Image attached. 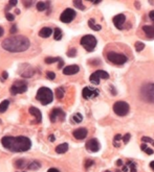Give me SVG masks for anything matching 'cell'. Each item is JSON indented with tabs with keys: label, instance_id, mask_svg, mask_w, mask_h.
Segmentation results:
<instances>
[{
	"label": "cell",
	"instance_id": "cell-26",
	"mask_svg": "<svg viewBox=\"0 0 154 172\" xmlns=\"http://www.w3.org/2000/svg\"><path fill=\"white\" fill-rule=\"evenodd\" d=\"M48 6H50V2H38L37 3V10H40V12H42V10H45L46 8H48Z\"/></svg>",
	"mask_w": 154,
	"mask_h": 172
},
{
	"label": "cell",
	"instance_id": "cell-38",
	"mask_svg": "<svg viewBox=\"0 0 154 172\" xmlns=\"http://www.w3.org/2000/svg\"><path fill=\"white\" fill-rule=\"evenodd\" d=\"M46 77H47L48 79H50V80L55 79V77H56L55 72H53V71H47V73H46Z\"/></svg>",
	"mask_w": 154,
	"mask_h": 172
},
{
	"label": "cell",
	"instance_id": "cell-12",
	"mask_svg": "<svg viewBox=\"0 0 154 172\" xmlns=\"http://www.w3.org/2000/svg\"><path fill=\"white\" fill-rule=\"evenodd\" d=\"M85 147L90 152H98L100 150V148H101V145H100V142L98 141V139L92 138V139L88 140V141L86 142Z\"/></svg>",
	"mask_w": 154,
	"mask_h": 172
},
{
	"label": "cell",
	"instance_id": "cell-55",
	"mask_svg": "<svg viewBox=\"0 0 154 172\" xmlns=\"http://www.w3.org/2000/svg\"><path fill=\"white\" fill-rule=\"evenodd\" d=\"M100 2H101V1H100V0H98V1H92V3H95V4H99Z\"/></svg>",
	"mask_w": 154,
	"mask_h": 172
},
{
	"label": "cell",
	"instance_id": "cell-33",
	"mask_svg": "<svg viewBox=\"0 0 154 172\" xmlns=\"http://www.w3.org/2000/svg\"><path fill=\"white\" fill-rule=\"evenodd\" d=\"M126 166L129 167L130 171H131V172H136V166H135V164L132 162V161H127V163H126Z\"/></svg>",
	"mask_w": 154,
	"mask_h": 172
},
{
	"label": "cell",
	"instance_id": "cell-13",
	"mask_svg": "<svg viewBox=\"0 0 154 172\" xmlns=\"http://www.w3.org/2000/svg\"><path fill=\"white\" fill-rule=\"evenodd\" d=\"M82 95L85 99H90V98H95L99 95V90L97 89L90 88V87H85L82 91Z\"/></svg>",
	"mask_w": 154,
	"mask_h": 172
},
{
	"label": "cell",
	"instance_id": "cell-8",
	"mask_svg": "<svg viewBox=\"0 0 154 172\" xmlns=\"http://www.w3.org/2000/svg\"><path fill=\"white\" fill-rule=\"evenodd\" d=\"M107 59L111 62V63L115 64V65H123L127 62V56L121 53H116V52H108L107 53Z\"/></svg>",
	"mask_w": 154,
	"mask_h": 172
},
{
	"label": "cell",
	"instance_id": "cell-18",
	"mask_svg": "<svg viewBox=\"0 0 154 172\" xmlns=\"http://www.w3.org/2000/svg\"><path fill=\"white\" fill-rule=\"evenodd\" d=\"M143 30L148 39L154 38V25H145V26H143Z\"/></svg>",
	"mask_w": 154,
	"mask_h": 172
},
{
	"label": "cell",
	"instance_id": "cell-23",
	"mask_svg": "<svg viewBox=\"0 0 154 172\" xmlns=\"http://www.w3.org/2000/svg\"><path fill=\"white\" fill-rule=\"evenodd\" d=\"M27 168H29V170L36 171V170H38V169L41 168V163L38 162V161H32V162H29V167H27Z\"/></svg>",
	"mask_w": 154,
	"mask_h": 172
},
{
	"label": "cell",
	"instance_id": "cell-47",
	"mask_svg": "<svg viewBox=\"0 0 154 172\" xmlns=\"http://www.w3.org/2000/svg\"><path fill=\"white\" fill-rule=\"evenodd\" d=\"M149 17H150L151 20L154 21V10H151V12L149 13Z\"/></svg>",
	"mask_w": 154,
	"mask_h": 172
},
{
	"label": "cell",
	"instance_id": "cell-31",
	"mask_svg": "<svg viewBox=\"0 0 154 172\" xmlns=\"http://www.w3.org/2000/svg\"><path fill=\"white\" fill-rule=\"evenodd\" d=\"M134 48H135L136 51L140 52L145 48V44L143 43V42H135V44H134Z\"/></svg>",
	"mask_w": 154,
	"mask_h": 172
},
{
	"label": "cell",
	"instance_id": "cell-17",
	"mask_svg": "<svg viewBox=\"0 0 154 172\" xmlns=\"http://www.w3.org/2000/svg\"><path fill=\"white\" fill-rule=\"evenodd\" d=\"M79 71H80V68L78 65H70L63 69V73L65 75H74V74L78 73Z\"/></svg>",
	"mask_w": 154,
	"mask_h": 172
},
{
	"label": "cell",
	"instance_id": "cell-14",
	"mask_svg": "<svg viewBox=\"0 0 154 172\" xmlns=\"http://www.w3.org/2000/svg\"><path fill=\"white\" fill-rule=\"evenodd\" d=\"M112 21H113V24L115 25V27H116L117 29H123V25L124 23L126 22V17L124 14L116 15V16L113 17Z\"/></svg>",
	"mask_w": 154,
	"mask_h": 172
},
{
	"label": "cell",
	"instance_id": "cell-25",
	"mask_svg": "<svg viewBox=\"0 0 154 172\" xmlns=\"http://www.w3.org/2000/svg\"><path fill=\"white\" fill-rule=\"evenodd\" d=\"M83 120V116L80 113H76L71 116V122L72 123H80Z\"/></svg>",
	"mask_w": 154,
	"mask_h": 172
},
{
	"label": "cell",
	"instance_id": "cell-32",
	"mask_svg": "<svg viewBox=\"0 0 154 172\" xmlns=\"http://www.w3.org/2000/svg\"><path fill=\"white\" fill-rule=\"evenodd\" d=\"M59 61H60V57H50V56L45 57V59H44V62H45L46 64H53Z\"/></svg>",
	"mask_w": 154,
	"mask_h": 172
},
{
	"label": "cell",
	"instance_id": "cell-9",
	"mask_svg": "<svg viewBox=\"0 0 154 172\" xmlns=\"http://www.w3.org/2000/svg\"><path fill=\"white\" fill-rule=\"evenodd\" d=\"M34 73H35V69L29 64L27 63L21 64L20 67H19V74L24 78L32 77L34 75Z\"/></svg>",
	"mask_w": 154,
	"mask_h": 172
},
{
	"label": "cell",
	"instance_id": "cell-52",
	"mask_svg": "<svg viewBox=\"0 0 154 172\" xmlns=\"http://www.w3.org/2000/svg\"><path fill=\"white\" fill-rule=\"evenodd\" d=\"M150 167H151V168H152L153 170H154V161H152V162L150 163Z\"/></svg>",
	"mask_w": 154,
	"mask_h": 172
},
{
	"label": "cell",
	"instance_id": "cell-36",
	"mask_svg": "<svg viewBox=\"0 0 154 172\" xmlns=\"http://www.w3.org/2000/svg\"><path fill=\"white\" fill-rule=\"evenodd\" d=\"M142 141L144 142V143H150L151 145L154 146V140L151 139L150 137H143L142 138Z\"/></svg>",
	"mask_w": 154,
	"mask_h": 172
},
{
	"label": "cell",
	"instance_id": "cell-42",
	"mask_svg": "<svg viewBox=\"0 0 154 172\" xmlns=\"http://www.w3.org/2000/svg\"><path fill=\"white\" fill-rule=\"evenodd\" d=\"M122 139H123V137H122V135H119V133H117V135L114 136V142L119 141V140H122Z\"/></svg>",
	"mask_w": 154,
	"mask_h": 172
},
{
	"label": "cell",
	"instance_id": "cell-56",
	"mask_svg": "<svg viewBox=\"0 0 154 172\" xmlns=\"http://www.w3.org/2000/svg\"><path fill=\"white\" fill-rule=\"evenodd\" d=\"M16 13H17V15H19V14H20V10H16Z\"/></svg>",
	"mask_w": 154,
	"mask_h": 172
},
{
	"label": "cell",
	"instance_id": "cell-20",
	"mask_svg": "<svg viewBox=\"0 0 154 172\" xmlns=\"http://www.w3.org/2000/svg\"><path fill=\"white\" fill-rule=\"evenodd\" d=\"M26 164H29V163H27V161L23 160V159H19V160L15 161V166H16L18 169H22V168H25V167H29V165H26Z\"/></svg>",
	"mask_w": 154,
	"mask_h": 172
},
{
	"label": "cell",
	"instance_id": "cell-5",
	"mask_svg": "<svg viewBox=\"0 0 154 172\" xmlns=\"http://www.w3.org/2000/svg\"><path fill=\"white\" fill-rule=\"evenodd\" d=\"M142 97L144 100L154 103V84H147L142 88Z\"/></svg>",
	"mask_w": 154,
	"mask_h": 172
},
{
	"label": "cell",
	"instance_id": "cell-30",
	"mask_svg": "<svg viewBox=\"0 0 154 172\" xmlns=\"http://www.w3.org/2000/svg\"><path fill=\"white\" fill-rule=\"evenodd\" d=\"M140 149L143 150V151H145L146 152L147 154H153V149H151V148H149L148 146L146 145V143L145 144H142V145H140Z\"/></svg>",
	"mask_w": 154,
	"mask_h": 172
},
{
	"label": "cell",
	"instance_id": "cell-10",
	"mask_svg": "<svg viewBox=\"0 0 154 172\" xmlns=\"http://www.w3.org/2000/svg\"><path fill=\"white\" fill-rule=\"evenodd\" d=\"M65 113L64 111H62L61 109H58V108H55V109L51 110L50 114V119L53 123L58 122V121H64L65 120Z\"/></svg>",
	"mask_w": 154,
	"mask_h": 172
},
{
	"label": "cell",
	"instance_id": "cell-43",
	"mask_svg": "<svg viewBox=\"0 0 154 172\" xmlns=\"http://www.w3.org/2000/svg\"><path fill=\"white\" fill-rule=\"evenodd\" d=\"M16 4H17V1H16V0H15V1H8V8L12 7V6L16 5Z\"/></svg>",
	"mask_w": 154,
	"mask_h": 172
},
{
	"label": "cell",
	"instance_id": "cell-45",
	"mask_svg": "<svg viewBox=\"0 0 154 172\" xmlns=\"http://www.w3.org/2000/svg\"><path fill=\"white\" fill-rule=\"evenodd\" d=\"M16 31H17V26H16V25H14V26L11 27V30H10L11 33H15Z\"/></svg>",
	"mask_w": 154,
	"mask_h": 172
},
{
	"label": "cell",
	"instance_id": "cell-44",
	"mask_svg": "<svg viewBox=\"0 0 154 172\" xmlns=\"http://www.w3.org/2000/svg\"><path fill=\"white\" fill-rule=\"evenodd\" d=\"M23 4H24L26 7H29V6L33 4V1H23Z\"/></svg>",
	"mask_w": 154,
	"mask_h": 172
},
{
	"label": "cell",
	"instance_id": "cell-39",
	"mask_svg": "<svg viewBox=\"0 0 154 172\" xmlns=\"http://www.w3.org/2000/svg\"><path fill=\"white\" fill-rule=\"evenodd\" d=\"M130 138H131V135H130V133H126V135L123 137V141H124V143L127 144L128 142L130 141Z\"/></svg>",
	"mask_w": 154,
	"mask_h": 172
},
{
	"label": "cell",
	"instance_id": "cell-50",
	"mask_svg": "<svg viewBox=\"0 0 154 172\" xmlns=\"http://www.w3.org/2000/svg\"><path fill=\"white\" fill-rule=\"evenodd\" d=\"M48 139H50V142H53V141L56 140V139H55V136H53V135H50V137H48Z\"/></svg>",
	"mask_w": 154,
	"mask_h": 172
},
{
	"label": "cell",
	"instance_id": "cell-53",
	"mask_svg": "<svg viewBox=\"0 0 154 172\" xmlns=\"http://www.w3.org/2000/svg\"><path fill=\"white\" fill-rule=\"evenodd\" d=\"M123 171H124V172H127V171H128V167H127V166H124V167H123Z\"/></svg>",
	"mask_w": 154,
	"mask_h": 172
},
{
	"label": "cell",
	"instance_id": "cell-40",
	"mask_svg": "<svg viewBox=\"0 0 154 172\" xmlns=\"http://www.w3.org/2000/svg\"><path fill=\"white\" fill-rule=\"evenodd\" d=\"M5 18L8 19V21H14L15 16L13 14H11V13H6V14H5Z\"/></svg>",
	"mask_w": 154,
	"mask_h": 172
},
{
	"label": "cell",
	"instance_id": "cell-54",
	"mask_svg": "<svg viewBox=\"0 0 154 172\" xmlns=\"http://www.w3.org/2000/svg\"><path fill=\"white\" fill-rule=\"evenodd\" d=\"M135 7H137V8H140V2H135Z\"/></svg>",
	"mask_w": 154,
	"mask_h": 172
},
{
	"label": "cell",
	"instance_id": "cell-49",
	"mask_svg": "<svg viewBox=\"0 0 154 172\" xmlns=\"http://www.w3.org/2000/svg\"><path fill=\"white\" fill-rule=\"evenodd\" d=\"M47 172H60L58 169H56V168H50V169H48Z\"/></svg>",
	"mask_w": 154,
	"mask_h": 172
},
{
	"label": "cell",
	"instance_id": "cell-11",
	"mask_svg": "<svg viewBox=\"0 0 154 172\" xmlns=\"http://www.w3.org/2000/svg\"><path fill=\"white\" fill-rule=\"evenodd\" d=\"M76 15L77 13L72 8H66L65 10H63V13L60 16V20L64 23H70L76 18Z\"/></svg>",
	"mask_w": 154,
	"mask_h": 172
},
{
	"label": "cell",
	"instance_id": "cell-48",
	"mask_svg": "<svg viewBox=\"0 0 154 172\" xmlns=\"http://www.w3.org/2000/svg\"><path fill=\"white\" fill-rule=\"evenodd\" d=\"M116 166H123V161H122V160H117L116 161Z\"/></svg>",
	"mask_w": 154,
	"mask_h": 172
},
{
	"label": "cell",
	"instance_id": "cell-7",
	"mask_svg": "<svg viewBox=\"0 0 154 172\" xmlns=\"http://www.w3.org/2000/svg\"><path fill=\"white\" fill-rule=\"evenodd\" d=\"M130 107L127 102L125 101H116V102L113 105V112L117 115V116H126L129 113Z\"/></svg>",
	"mask_w": 154,
	"mask_h": 172
},
{
	"label": "cell",
	"instance_id": "cell-35",
	"mask_svg": "<svg viewBox=\"0 0 154 172\" xmlns=\"http://www.w3.org/2000/svg\"><path fill=\"white\" fill-rule=\"evenodd\" d=\"M76 56H77V49H76V48H70V49L67 51V56L74 57Z\"/></svg>",
	"mask_w": 154,
	"mask_h": 172
},
{
	"label": "cell",
	"instance_id": "cell-41",
	"mask_svg": "<svg viewBox=\"0 0 154 172\" xmlns=\"http://www.w3.org/2000/svg\"><path fill=\"white\" fill-rule=\"evenodd\" d=\"M8 77V74L6 71H3L2 72V82H4V79H6V78Z\"/></svg>",
	"mask_w": 154,
	"mask_h": 172
},
{
	"label": "cell",
	"instance_id": "cell-24",
	"mask_svg": "<svg viewBox=\"0 0 154 172\" xmlns=\"http://www.w3.org/2000/svg\"><path fill=\"white\" fill-rule=\"evenodd\" d=\"M88 26L90 27L92 30H95V31H99L102 29V26L99 24H95V21L93 20V19H89L88 21Z\"/></svg>",
	"mask_w": 154,
	"mask_h": 172
},
{
	"label": "cell",
	"instance_id": "cell-22",
	"mask_svg": "<svg viewBox=\"0 0 154 172\" xmlns=\"http://www.w3.org/2000/svg\"><path fill=\"white\" fill-rule=\"evenodd\" d=\"M67 150H68L67 143H62L56 147V152H57V153H65Z\"/></svg>",
	"mask_w": 154,
	"mask_h": 172
},
{
	"label": "cell",
	"instance_id": "cell-15",
	"mask_svg": "<svg viewBox=\"0 0 154 172\" xmlns=\"http://www.w3.org/2000/svg\"><path fill=\"white\" fill-rule=\"evenodd\" d=\"M29 113L31 115H33V116L36 118L34 123H40L42 121V114H41V112H40V110H38L37 108L31 107L29 109Z\"/></svg>",
	"mask_w": 154,
	"mask_h": 172
},
{
	"label": "cell",
	"instance_id": "cell-3",
	"mask_svg": "<svg viewBox=\"0 0 154 172\" xmlns=\"http://www.w3.org/2000/svg\"><path fill=\"white\" fill-rule=\"evenodd\" d=\"M36 99H37L38 101H40L43 105H47L53 99V91H51L50 89L46 88V87H41V88L37 91Z\"/></svg>",
	"mask_w": 154,
	"mask_h": 172
},
{
	"label": "cell",
	"instance_id": "cell-6",
	"mask_svg": "<svg viewBox=\"0 0 154 172\" xmlns=\"http://www.w3.org/2000/svg\"><path fill=\"white\" fill-rule=\"evenodd\" d=\"M11 94L17 95V94H22V93L27 91V84L25 80H17L12 85L10 89Z\"/></svg>",
	"mask_w": 154,
	"mask_h": 172
},
{
	"label": "cell",
	"instance_id": "cell-2",
	"mask_svg": "<svg viewBox=\"0 0 154 172\" xmlns=\"http://www.w3.org/2000/svg\"><path fill=\"white\" fill-rule=\"evenodd\" d=\"M2 47L4 50L10 52H23L29 48V40L24 36H16L3 40Z\"/></svg>",
	"mask_w": 154,
	"mask_h": 172
},
{
	"label": "cell",
	"instance_id": "cell-4",
	"mask_svg": "<svg viewBox=\"0 0 154 172\" xmlns=\"http://www.w3.org/2000/svg\"><path fill=\"white\" fill-rule=\"evenodd\" d=\"M80 43H81V45L87 50V51L91 52L95 49V46H97L98 41H97V39H95V37H93V36L86 35V36H84V37H82Z\"/></svg>",
	"mask_w": 154,
	"mask_h": 172
},
{
	"label": "cell",
	"instance_id": "cell-34",
	"mask_svg": "<svg viewBox=\"0 0 154 172\" xmlns=\"http://www.w3.org/2000/svg\"><path fill=\"white\" fill-rule=\"evenodd\" d=\"M74 5L76 6V7H78L79 10H85V6L83 5V2L82 1H80V0H78V1H77V0H74Z\"/></svg>",
	"mask_w": 154,
	"mask_h": 172
},
{
	"label": "cell",
	"instance_id": "cell-51",
	"mask_svg": "<svg viewBox=\"0 0 154 172\" xmlns=\"http://www.w3.org/2000/svg\"><path fill=\"white\" fill-rule=\"evenodd\" d=\"M3 33H4L3 28H2V27L0 26V37H2V36H3Z\"/></svg>",
	"mask_w": 154,
	"mask_h": 172
},
{
	"label": "cell",
	"instance_id": "cell-21",
	"mask_svg": "<svg viewBox=\"0 0 154 172\" xmlns=\"http://www.w3.org/2000/svg\"><path fill=\"white\" fill-rule=\"evenodd\" d=\"M101 79H102V78L100 77L98 71L93 72V73L90 75V77H89V80H90V82H92L93 85H99L100 84V80H101Z\"/></svg>",
	"mask_w": 154,
	"mask_h": 172
},
{
	"label": "cell",
	"instance_id": "cell-19",
	"mask_svg": "<svg viewBox=\"0 0 154 172\" xmlns=\"http://www.w3.org/2000/svg\"><path fill=\"white\" fill-rule=\"evenodd\" d=\"M53 33V29L50 27H43L42 29H40L39 36L42 38H48Z\"/></svg>",
	"mask_w": 154,
	"mask_h": 172
},
{
	"label": "cell",
	"instance_id": "cell-16",
	"mask_svg": "<svg viewBox=\"0 0 154 172\" xmlns=\"http://www.w3.org/2000/svg\"><path fill=\"white\" fill-rule=\"evenodd\" d=\"M87 133H88V130H87L85 127H80V128L76 129V130H74V133H72V135H74V137L76 138V139L78 140H83L86 138Z\"/></svg>",
	"mask_w": 154,
	"mask_h": 172
},
{
	"label": "cell",
	"instance_id": "cell-1",
	"mask_svg": "<svg viewBox=\"0 0 154 172\" xmlns=\"http://www.w3.org/2000/svg\"><path fill=\"white\" fill-rule=\"evenodd\" d=\"M1 143L6 149L13 152H24L32 147L31 139L23 136H18V137L6 136L1 139Z\"/></svg>",
	"mask_w": 154,
	"mask_h": 172
},
{
	"label": "cell",
	"instance_id": "cell-28",
	"mask_svg": "<svg viewBox=\"0 0 154 172\" xmlns=\"http://www.w3.org/2000/svg\"><path fill=\"white\" fill-rule=\"evenodd\" d=\"M8 105H10V101L8 100H3L0 103V113H4V112L8 110Z\"/></svg>",
	"mask_w": 154,
	"mask_h": 172
},
{
	"label": "cell",
	"instance_id": "cell-29",
	"mask_svg": "<svg viewBox=\"0 0 154 172\" xmlns=\"http://www.w3.org/2000/svg\"><path fill=\"white\" fill-rule=\"evenodd\" d=\"M62 30L59 28V27H57V28H55V35H53V37H55V40L56 41H60V40L62 39Z\"/></svg>",
	"mask_w": 154,
	"mask_h": 172
},
{
	"label": "cell",
	"instance_id": "cell-37",
	"mask_svg": "<svg viewBox=\"0 0 154 172\" xmlns=\"http://www.w3.org/2000/svg\"><path fill=\"white\" fill-rule=\"evenodd\" d=\"M93 164H95V162H93L92 160H85L84 166H85V168H86V169H88L89 167H91Z\"/></svg>",
	"mask_w": 154,
	"mask_h": 172
},
{
	"label": "cell",
	"instance_id": "cell-27",
	"mask_svg": "<svg viewBox=\"0 0 154 172\" xmlns=\"http://www.w3.org/2000/svg\"><path fill=\"white\" fill-rule=\"evenodd\" d=\"M64 92H65V90H64V88H57L56 89V96L58 97V99H60L61 100L62 98L64 97Z\"/></svg>",
	"mask_w": 154,
	"mask_h": 172
},
{
	"label": "cell",
	"instance_id": "cell-57",
	"mask_svg": "<svg viewBox=\"0 0 154 172\" xmlns=\"http://www.w3.org/2000/svg\"><path fill=\"white\" fill-rule=\"evenodd\" d=\"M105 172H110V171H109V170H107V171H105Z\"/></svg>",
	"mask_w": 154,
	"mask_h": 172
},
{
	"label": "cell",
	"instance_id": "cell-46",
	"mask_svg": "<svg viewBox=\"0 0 154 172\" xmlns=\"http://www.w3.org/2000/svg\"><path fill=\"white\" fill-rule=\"evenodd\" d=\"M63 66H64V62H63V59H60V61H59V66H58V68H59V69H61V68L63 67Z\"/></svg>",
	"mask_w": 154,
	"mask_h": 172
}]
</instances>
